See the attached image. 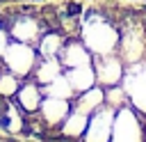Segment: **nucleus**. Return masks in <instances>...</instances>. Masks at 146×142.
Here are the masks:
<instances>
[{
    "label": "nucleus",
    "mask_w": 146,
    "mask_h": 142,
    "mask_svg": "<svg viewBox=\"0 0 146 142\" xmlns=\"http://www.w3.org/2000/svg\"><path fill=\"white\" fill-rule=\"evenodd\" d=\"M5 69L14 76H27L34 69V50L23 41H9L5 50Z\"/></svg>",
    "instance_id": "nucleus-1"
},
{
    "label": "nucleus",
    "mask_w": 146,
    "mask_h": 142,
    "mask_svg": "<svg viewBox=\"0 0 146 142\" xmlns=\"http://www.w3.org/2000/svg\"><path fill=\"white\" fill-rule=\"evenodd\" d=\"M14 105L25 110V112H34L39 105H41V89L36 82H25L18 87V92L14 94Z\"/></svg>",
    "instance_id": "nucleus-2"
}]
</instances>
